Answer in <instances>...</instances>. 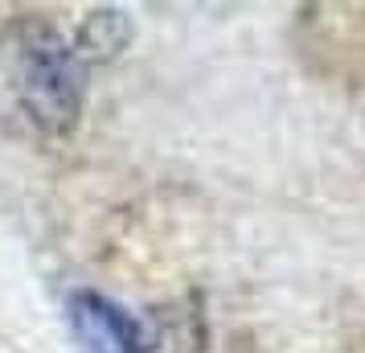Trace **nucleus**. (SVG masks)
<instances>
[{"label": "nucleus", "mask_w": 365, "mask_h": 353, "mask_svg": "<svg viewBox=\"0 0 365 353\" xmlns=\"http://www.w3.org/2000/svg\"><path fill=\"white\" fill-rule=\"evenodd\" d=\"M13 83L34 123H41L46 132L74 128L78 107H83V66L62 37L46 34V29L25 37Z\"/></svg>", "instance_id": "nucleus-1"}, {"label": "nucleus", "mask_w": 365, "mask_h": 353, "mask_svg": "<svg viewBox=\"0 0 365 353\" xmlns=\"http://www.w3.org/2000/svg\"><path fill=\"white\" fill-rule=\"evenodd\" d=\"M66 312L70 329L86 353H152L144 324L99 292H74Z\"/></svg>", "instance_id": "nucleus-2"}]
</instances>
